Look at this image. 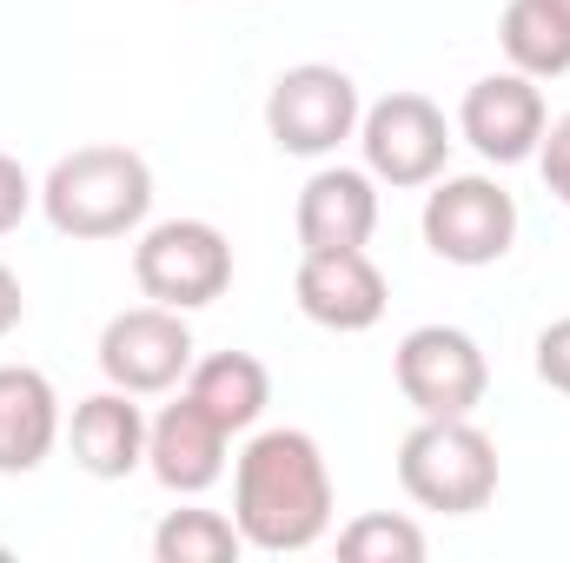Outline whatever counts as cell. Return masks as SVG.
I'll use <instances>...</instances> for the list:
<instances>
[{"instance_id": "cell-13", "label": "cell", "mask_w": 570, "mask_h": 563, "mask_svg": "<svg viewBox=\"0 0 570 563\" xmlns=\"http://www.w3.org/2000/svg\"><path fill=\"white\" fill-rule=\"evenodd\" d=\"M298 246L305 253H345V246H372L379 233V179L365 166H318L298 186Z\"/></svg>"}, {"instance_id": "cell-6", "label": "cell", "mask_w": 570, "mask_h": 563, "mask_svg": "<svg viewBox=\"0 0 570 563\" xmlns=\"http://www.w3.org/2000/svg\"><path fill=\"white\" fill-rule=\"evenodd\" d=\"M134 279L153 305L199 312L233 285V239L213 219H159L134 246Z\"/></svg>"}, {"instance_id": "cell-14", "label": "cell", "mask_w": 570, "mask_h": 563, "mask_svg": "<svg viewBox=\"0 0 570 563\" xmlns=\"http://www.w3.org/2000/svg\"><path fill=\"white\" fill-rule=\"evenodd\" d=\"M60 392L33 365H0V477H33L60 444Z\"/></svg>"}, {"instance_id": "cell-9", "label": "cell", "mask_w": 570, "mask_h": 563, "mask_svg": "<svg viewBox=\"0 0 570 563\" xmlns=\"http://www.w3.org/2000/svg\"><path fill=\"white\" fill-rule=\"evenodd\" d=\"M193 325L186 312L173 305H134V312H114L107 332H100V378L134 392V398H159L173 385H186L193 372Z\"/></svg>"}, {"instance_id": "cell-20", "label": "cell", "mask_w": 570, "mask_h": 563, "mask_svg": "<svg viewBox=\"0 0 570 563\" xmlns=\"http://www.w3.org/2000/svg\"><path fill=\"white\" fill-rule=\"evenodd\" d=\"M33 206H40V186L27 179V166H20L13 152H0V239H7Z\"/></svg>"}, {"instance_id": "cell-22", "label": "cell", "mask_w": 570, "mask_h": 563, "mask_svg": "<svg viewBox=\"0 0 570 563\" xmlns=\"http://www.w3.org/2000/svg\"><path fill=\"white\" fill-rule=\"evenodd\" d=\"M538 378L551 385V392H564L570 398V318H551L544 332H538Z\"/></svg>"}, {"instance_id": "cell-18", "label": "cell", "mask_w": 570, "mask_h": 563, "mask_svg": "<svg viewBox=\"0 0 570 563\" xmlns=\"http://www.w3.org/2000/svg\"><path fill=\"white\" fill-rule=\"evenodd\" d=\"M153 557L159 563H233V557H246V537H239V524L226 511L186 504V511H166L153 524Z\"/></svg>"}, {"instance_id": "cell-12", "label": "cell", "mask_w": 570, "mask_h": 563, "mask_svg": "<svg viewBox=\"0 0 570 563\" xmlns=\"http://www.w3.org/2000/svg\"><path fill=\"white\" fill-rule=\"evenodd\" d=\"M226 444L233 431L213 418L193 392H179L159 418H146V471L173 497H199L226 477Z\"/></svg>"}, {"instance_id": "cell-23", "label": "cell", "mask_w": 570, "mask_h": 563, "mask_svg": "<svg viewBox=\"0 0 570 563\" xmlns=\"http://www.w3.org/2000/svg\"><path fill=\"white\" fill-rule=\"evenodd\" d=\"M20 318H27V292H20V273H13V266H0V338H7Z\"/></svg>"}, {"instance_id": "cell-5", "label": "cell", "mask_w": 570, "mask_h": 563, "mask_svg": "<svg viewBox=\"0 0 570 563\" xmlns=\"http://www.w3.org/2000/svg\"><path fill=\"white\" fill-rule=\"evenodd\" d=\"M358 120H365L358 80L325 60L285 67L266 93V134L292 159H332L345 140H358Z\"/></svg>"}, {"instance_id": "cell-19", "label": "cell", "mask_w": 570, "mask_h": 563, "mask_svg": "<svg viewBox=\"0 0 570 563\" xmlns=\"http://www.w3.org/2000/svg\"><path fill=\"white\" fill-rule=\"evenodd\" d=\"M425 551H431L425 531L412 517H399V511H365V517H352L338 531V557L345 563H419Z\"/></svg>"}, {"instance_id": "cell-2", "label": "cell", "mask_w": 570, "mask_h": 563, "mask_svg": "<svg viewBox=\"0 0 570 563\" xmlns=\"http://www.w3.org/2000/svg\"><path fill=\"white\" fill-rule=\"evenodd\" d=\"M40 213L60 239L100 246V239H127L140 233L153 213V166L134 146H73L47 166L40 179Z\"/></svg>"}, {"instance_id": "cell-21", "label": "cell", "mask_w": 570, "mask_h": 563, "mask_svg": "<svg viewBox=\"0 0 570 563\" xmlns=\"http://www.w3.org/2000/svg\"><path fill=\"white\" fill-rule=\"evenodd\" d=\"M538 172H544L551 199L570 206V113H558V120L544 127V140H538Z\"/></svg>"}, {"instance_id": "cell-16", "label": "cell", "mask_w": 570, "mask_h": 563, "mask_svg": "<svg viewBox=\"0 0 570 563\" xmlns=\"http://www.w3.org/2000/svg\"><path fill=\"white\" fill-rule=\"evenodd\" d=\"M186 392L239 437V431H253V424L266 418V405H273V372H266L253 352H213V358H193Z\"/></svg>"}, {"instance_id": "cell-8", "label": "cell", "mask_w": 570, "mask_h": 563, "mask_svg": "<svg viewBox=\"0 0 570 563\" xmlns=\"http://www.w3.org/2000/svg\"><path fill=\"white\" fill-rule=\"evenodd\" d=\"M451 146H458L451 140V120H444V107L425 100V93H385V100H372L365 120H358L365 172H372L379 186H399V192L431 186V179L444 172Z\"/></svg>"}, {"instance_id": "cell-3", "label": "cell", "mask_w": 570, "mask_h": 563, "mask_svg": "<svg viewBox=\"0 0 570 563\" xmlns=\"http://www.w3.org/2000/svg\"><path fill=\"white\" fill-rule=\"evenodd\" d=\"M399 484L419 511L478 517L498 497V444L471 418H419L399 444Z\"/></svg>"}, {"instance_id": "cell-25", "label": "cell", "mask_w": 570, "mask_h": 563, "mask_svg": "<svg viewBox=\"0 0 570 563\" xmlns=\"http://www.w3.org/2000/svg\"><path fill=\"white\" fill-rule=\"evenodd\" d=\"M564 13H570V0H564Z\"/></svg>"}, {"instance_id": "cell-10", "label": "cell", "mask_w": 570, "mask_h": 563, "mask_svg": "<svg viewBox=\"0 0 570 563\" xmlns=\"http://www.w3.org/2000/svg\"><path fill=\"white\" fill-rule=\"evenodd\" d=\"M544 127H551V113H544V93H538L531 73H484L458 100V140L471 146L484 166L538 159Z\"/></svg>"}, {"instance_id": "cell-15", "label": "cell", "mask_w": 570, "mask_h": 563, "mask_svg": "<svg viewBox=\"0 0 570 563\" xmlns=\"http://www.w3.org/2000/svg\"><path fill=\"white\" fill-rule=\"evenodd\" d=\"M67 444H73V464L100 484H120L146 464V412L134 405V392L107 385L94 398L73 405V424H67Z\"/></svg>"}, {"instance_id": "cell-4", "label": "cell", "mask_w": 570, "mask_h": 563, "mask_svg": "<svg viewBox=\"0 0 570 563\" xmlns=\"http://www.w3.org/2000/svg\"><path fill=\"white\" fill-rule=\"evenodd\" d=\"M425 246L444 266H498L518 246V199L491 179V172H438L425 192Z\"/></svg>"}, {"instance_id": "cell-7", "label": "cell", "mask_w": 570, "mask_h": 563, "mask_svg": "<svg viewBox=\"0 0 570 563\" xmlns=\"http://www.w3.org/2000/svg\"><path fill=\"white\" fill-rule=\"evenodd\" d=\"M392 372L419 418H471L491 392V358L458 325H412L392 352Z\"/></svg>"}, {"instance_id": "cell-24", "label": "cell", "mask_w": 570, "mask_h": 563, "mask_svg": "<svg viewBox=\"0 0 570 563\" xmlns=\"http://www.w3.org/2000/svg\"><path fill=\"white\" fill-rule=\"evenodd\" d=\"M0 557H13V551H7V544H0Z\"/></svg>"}, {"instance_id": "cell-17", "label": "cell", "mask_w": 570, "mask_h": 563, "mask_svg": "<svg viewBox=\"0 0 570 563\" xmlns=\"http://www.w3.org/2000/svg\"><path fill=\"white\" fill-rule=\"evenodd\" d=\"M498 47H504L511 73H531V80H558V73H570V13H564V0H504Z\"/></svg>"}, {"instance_id": "cell-11", "label": "cell", "mask_w": 570, "mask_h": 563, "mask_svg": "<svg viewBox=\"0 0 570 563\" xmlns=\"http://www.w3.org/2000/svg\"><path fill=\"white\" fill-rule=\"evenodd\" d=\"M292 298L325 332H372L385 318V305H392V285H385L379 259L365 246H345V253H305L298 279H292Z\"/></svg>"}, {"instance_id": "cell-1", "label": "cell", "mask_w": 570, "mask_h": 563, "mask_svg": "<svg viewBox=\"0 0 570 563\" xmlns=\"http://www.w3.org/2000/svg\"><path fill=\"white\" fill-rule=\"evenodd\" d=\"M332 464L312 431L273 424L253 431L233 457V524L246 551L259 557H298L332 531Z\"/></svg>"}]
</instances>
